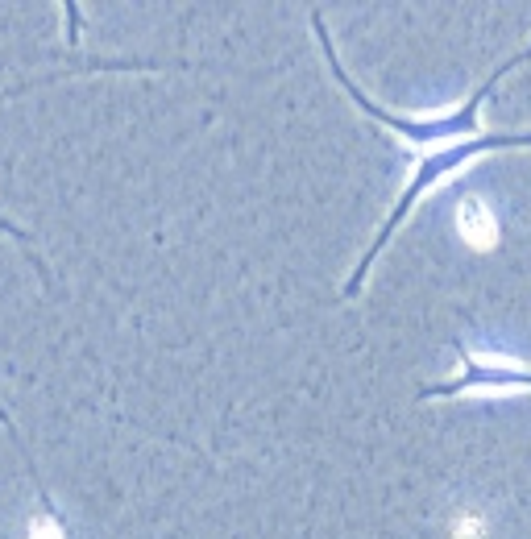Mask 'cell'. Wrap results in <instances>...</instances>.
Listing matches in <instances>:
<instances>
[{"label": "cell", "instance_id": "cell-3", "mask_svg": "<svg viewBox=\"0 0 531 539\" xmlns=\"http://www.w3.org/2000/svg\"><path fill=\"white\" fill-rule=\"evenodd\" d=\"M469 523H457V539H482V523L478 515H465Z\"/></svg>", "mask_w": 531, "mask_h": 539}, {"label": "cell", "instance_id": "cell-1", "mask_svg": "<svg viewBox=\"0 0 531 539\" xmlns=\"http://www.w3.org/2000/svg\"><path fill=\"white\" fill-rule=\"evenodd\" d=\"M461 237L478 249L494 245V237H498V220L490 216V208L478 200V195H469V200L461 204Z\"/></svg>", "mask_w": 531, "mask_h": 539}, {"label": "cell", "instance_id": "cell-2", "mask_svg": "<svg viewBox=\"0 0 531 539\" xmlns=\"http://www.w3.org/2000/svg\"><path fill=\"white\" fill-rule=\"evenodd\" d=\"M30 539H63V527L54 523L50 515H38V519L30 523Z\"/></svg>", "mask_w": 531, "mask_h": 539}]
</instances>
